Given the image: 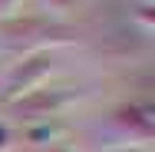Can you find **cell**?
<instances>
[{
    "instance_id": "1",
    "label": "cell",
    "mask_w": 155,
    "mask_h": 152,
    "mask_svg": "<svg viewBox=\"0 0 155 152\" xmlns=\"http://www.w3.org/2000/svg\"><path fill=\"white\" fill-rule=\"evenodd\" d=\"M79 40V33L73 27H66L53 17H7L0 20V43L10 50V53H53L56 46H73Z\"/></svg>"
},
{
    "instance_id": "8",
    "label": "cell",
    "mask_w": 155,
    "mask_h": 152,
    "mask_svg": "<svg viewBox=\"0 0 155 152\" xmlns=\"http://www.w3.org/2000/svg\"><path fill=\"white\" fill-rule=\"evenodd\" d=\"M17 3H20V0H0V13H10V10H17Z\"/></svg>"
},
{
    "instance_id": "9",
    "label": "cell",
    "mask_w": 155,
    "mask_h": 152,
    "mask_svg": "<svg viewBox=\"0 0 155 152\" xmlns=\"http://www.w3.org/2000/svg\"><path fill=\"white\" fill-rule=\"evenodd\" d=\"M46 152H69V149H66V146H50Z\"/></svg>"
},
{
    "instance_id": "7",
    "label": "cell",
    "mask_w": 155,
    "mask_h": 152,
    "mask_svg": "<svg viewBox=\"0 0 155 152\" xmlns=\"http://www.w3.org/2000/svg\"><path fill=\"white\" fill-rule=\"evenodd\" d=\"M46 3H50V10H69V7H73V3H76V0H46Z\"/></svg>"
},
{
    "instance_id": "3",
    "label": "cell",
    "mask_w": 155,
    "mask_h": 152,
    "mask_svg": "<svg viewBox=\"0 0 155 152\" xmlns=\"http://www.w3.org/2000/svg\"><path fill=\"white\" fill-rule=\"evenodd\" d=\"M56 73V60L53 53H27L20 63H13V69L0 79V103H17L20 96L46 86V79Z\"/></svg>"
},
{
    "instance_id": "5",
    "label": "cell",
    "mask_w": 155,
    "mask_h": 152,
    "mask_svg": "<svg viewBox=\"0 0 155 152\" xmlns=\"http://www.w3.org/2000/svg\"><path fill=\"white\" fill-rule=\"evenodd\" d=\"M135 20L142 23V30H145V33L152 30V27H155V10H152V3H142V7L135 10Z\"/></svg>"
},
{
    "instance_id": "4",
    "label": "cell",
    "mask_w": 155,
    "mask_h": 152,
    "mask_svg": "<svg viewBox=\"0 0 155 152\" xmlns=\"http://www.w3.org/2000/svg\"><path fill=\"white\" fill-rule=\"evenodd\" d=\"M76 99H83V90H69V86H40V90L20 96L13 106V113L23 122H50L53 116H60L66 106H73Z\"/></svg>"
},
{
    "instance_id": "6",
    "label": "cell",
    "mask_w": 155,
    "mask_h": 152,
    "mask_svg": "<svg viewBox=\"0 0 155 152\" xmlns=\"http://www.w3.org/2000/svg\"><path fill=\"white\" fill-rule=\"evenodd\" d=\"M10 149H13V132L7 122H0V152H10Z\"/></svg>"
},
{
    "instance_id": "2",
    "label": "cell",
    "mask_w": 155,
    "mask_h": 152,
    "mask_svg": "<svg viewBox=\"0 0 155 152\" xmlns=\"http://www.w3.org/2000/svg\"><path fill=\"white\" fill-rule=\"evenodd\" d=\"M112 146L119 149H149L155 142V106L152 103H119L106 126Z\"/></svg>"
}]
</instances>
